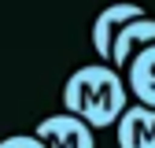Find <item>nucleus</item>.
Returning <instances> with one entry per match:
<instances>
[{
  "label": "nucleus",
  "mask_w": 155,
  "mask_h": 148,
  "mask_svg": "<svg viewBox=\"0 0 155 148\" xmlns=\"http://www.w3.org/2000/svg\"><path fill=\"white\" fill-rule=\"evenodd\" d=\"M33 133L41 137L48 148H96L92 126H85L78 115H70V111H59V115L41 119Z\"/></svg>",
  "instance_id": "2"
},
{
  "label": "nucleus",
  "mask_w": 155,
  "mask_h": 148,
  "mask_svg": "<svg viewBox=\"0 0 155 148\" xmlns=\"http://www.w3.org/2000/svg\"><path fill=\"white\" fill-rule=\"evenodd\" d=\"M144 45H155V18H151V15L133 18V22H126L118 33H114V45H111V67H114V70H126L129 56L140 52Z\"/></svg>",
  "instance_id": "6"
},
{
  "label": "nucleus",
  "mask_w": 155,
  "mask_h": 148,
  "mask_svg": "<svg viewBox=\"0 0 155 148\" xmlns=\"http://www.w3.org/2000/svg\"><path fill=\"white\" fill-rule=\"evenodd\" d=\"M0 148H48L37 133H11V137H4L0 141Z\"/></svg>",
  "instance_id": "7"
},
{
  "label": "nucleus",
  "mask_w": 155,
  "mask_h": 148,
  "mask_svg": "<svg viewBox=\"0 0 155 148\" xmlns=\"http://www.w3.org/2000/svg\"><path fill=\"white\" fill-rule=\"evenodd\" d=\"M114 126H118V148H155V107L129 104Z\"/></svg>",
  "instance_id": "4"
},
{
  "label": "nucleus",
  "mask_w": 155,
  "mask_h": 148,
  "mask_svg": "<svg viewBox=\"0 0 155 148\" xmlns=\"http://www.w3.org/2000/svg\"><path fill=\"white\" fill-rule=\"evenodd\" d=\"M63 107L70 115H78L92 130H107L122 119V111L129 107V89L126 78L111 63H89L78 67L67 85H63Z\"/></svg>",
  "instance_id": "1"
},
{
  "label": "nucleus",
  "mask_w": 155,
  "mask_h": 148,
  "mask_svg": "<svg viewBox=\"0 0 155 148\" xmlns=\"http://www.w3.org/2000/svg\"><path fill=\"white\" fill-rule=\"evenodd\" d=\"M126 89H129V96H137V104L155 107V45H144L140 52L129 56Z\"/></svg>",
  "instance_id": "5"
},
{
  "label": "nucleus",
  "mask_w": 155,
  "mask_h": 148,
  "mask_svg": "<svg viewBox=\"0 0 155 148\" xmlns=\"http://www.w3.org/2000/svg\"><path fill=\"white\" fill-rule=\"evenodd\" d=\"M148 15L140 4H107L100 15H96L92 22V48L96 56H100L104 63H111V45H114V33H118L126 22H133V18Z\"/></svg>",
  "instance_id": "3"
}]
</instances>
